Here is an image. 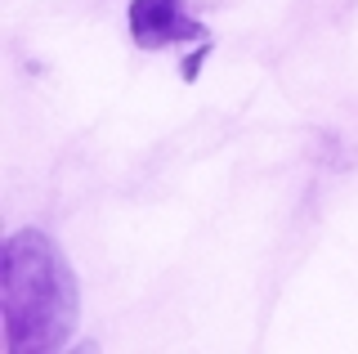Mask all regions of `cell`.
Instances as JSON below:
<instances>
[{"instance_id":"6da1fadb","label":"cell","mask_w":358,"mask_h":354,"mask_svg":"<svg viewBox=\"0 0 358 354\" xmlns=\"http://www.w3.org/2000/svg\"><path fill=\"white\" fill-rule=\"evenodd\" d=\"M0 318L5 346L18 354L63 350L81 318L76 274L59 242L41 229H18L0 242Z\"/></svg>"},{"instance_id":"7a4b0ae2","label":"cell","mask_w":358,"mask_h":354,"mask_svg":"<svg viewBox=\"0 0 358 354\" xmlns=\"http://www.w3.org/2000/svg\"><path fill=\"white\" fill-rule=\"evenodd\" d=\"M130 36L139 50H166V45H188V41H210V31L184 9V0H134Z\"/></svg>"},{"instance_id":"3957f363","label":"cell","mask_w":358,"mask_h":354,"mask_svg":"<svg viewBox=\"0 0 358 354\" xmlns=\"http://www.w3.org/2000/svg\"><path fill=\"white\" fill-rule=\"evenodd\" d=\"M215 54V41H197V50L184 59V81H197V72H201V63Z\"/></svg>"}]
</instances>
